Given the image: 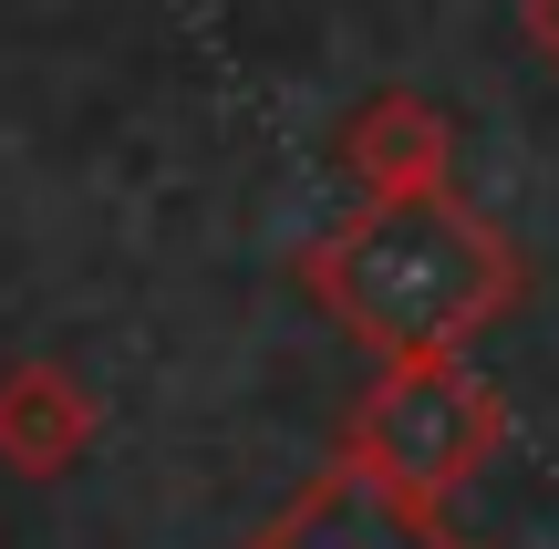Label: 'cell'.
I'll return each mask as SVG.
<instances>
[{
  "label": "cell",
  "mask_w": 559,
  "mask_h": 549,
  "mask_svg": "<svg viewBox=\"0 0 559 549\" xmlns=\"http://www.w3.org/2000/svg\"><path fill=\"white\" fill-rule=\"evenodd\" d=\"M239 549H477V539H466L445 509L383 498L373 477H353V467L332 456V467H321L300 498H280V509H270Z\"/></svg>",
  "instance_id": "3957f363"
},
{
  "label": "cell",
  "mask_w": 559,
  "mask_h": 549,
  "mask_svg": "<svg viewBox=\"0 0 559 549\" xmlns=\"http://www.w3.org/2000/svg\"><path fill=\"white\" fill-rule=\"evenodd\" d=\"M498 446H508V405L466 353H394L342 426V467L415 509H456V488Z\"/></svg>",
  "instance_id": "7a4b0ae2"
},
{
  "label": "cell",
  "mask_w": 559,
  "mask_h": 549,
  "mask_svg": "<svg viewBox=\"0 0 559 549\" xmlns=\"http://www.w3.org/2000/svg\"><path fill=\"white\" fill-rule=\"evenodd\" d=\"M300 281L353 343L394 363V353H466L487 322H508L528 260L456 187H436V198H362L342 228L300 249Z\"/></svg>",
  "instance_id": "6da1fadb"
},
{
  "label": "cell",
  "mask_w": 559,
  "mask_h": 549,
  "mask_svg": "<svg viewBox=\"0 0 559 549\" xmlns=\"http://www.w3.org/2000/svg\"><path fill=\"white\" fill-rule=\"evenodd\" d=\"M519 32H528V52L559 73V0H519Z\"/></svg>",
  "instance_id": "8992f818"
},
{
  "label": "cell",
  "mask_w": 559,
  "mask_h": 549,
  "mask_svg": "<svg viewBox=\"0 0 559 549\" xmlns=\"http://www.w3.org/2000/svg\"><path fill=\"white\" fill-rule=\"evenodd\" d=\"M445 166H456V124H445L436 94H362L353 124H342V177L362 198H436Z\"/></svg>",
  "instance_id": "5b68a950"
},
{
  "label": "cell",
  "mask_w": 559,
  "mask_h": 549,
  "mask_svg": "<svg viewBox=\"0 0 559 549\" xmlns=\"http://www.w3.org/2000/svg\"><path fill=\"white\" fill-rule=\"evenodd\" d=\"M94 435H104V405L83 394L73 363L32 353V363L0 373V467H11L21 488H52V477H73L83 456H94Z\"/></svg>",
  "instance_id": "277c9868"
}]
</instances>
